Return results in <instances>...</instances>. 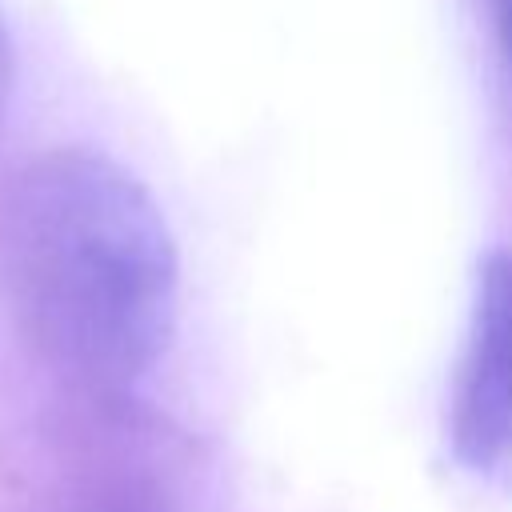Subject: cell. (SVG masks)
Returning a JSON list of instances; mask_svg holds the SVG:
<instances>
[{"instance_id": "cell-1", "label": "cell", "mask_w": 512, "mask_h": 512, "mask_svg": "<svg viewBox=\"0 0 512 512\" xmlns=\"http://www.w3.org/2000/svg\"><path fill=\"white\" fill-rule=\"evenodd\" d=\"M176 244L148 188L88 148H52L0 180V292L84 396H124L168 348Z\"/></svg>"}, {"instance_id": "cell-2", "label": "cell", "mask_w": 512, "mask_h": 512, "mask_svg": "<svg viewBox=\"0 0 512 512\" xmlns=\"http://www.w3.org/2000/svg\"><path fill=\"white\" fill-rule=\"evenodd\" d=\"M448 436L464 468L512 472V248L480 264Z\"/></svg>"}, {"instance_id": "cell-3", "label": "cell", "mask_w": 512, "mask_h": 512, "mask_svg": "<svg viewBox=\"0 0 512 512\" xmlns=\"http://www.w3.org/2000/svg\"><path fill=\"white\" fill-rule=\"evenodd\" d=\"M64 512H172V504L140 472H100L68 500Z\"/></svg>"}, {"instance_id": "cell-4", "label": "cell", "mask_w": 512, "mask_h": 512, "mask_svg": "<svg viewBox=\"0 0 512 512\" xmlns=\"http://www.w3.org/2000/svg\"><path fill=\"white\" fill-rule=\"evenodd\" d=\"M492 16H496V40L508 64V80H512V0H492Z\"/></svg>"}, {"instance_id": "cell-5", "label": "cell", "mask_w": 512, "mask_h": 512, "mask_svg": "<svg viewBox=\"0 0 512 512\" xmlns=\"http://www.w3.org/2000/svg\"><path fill=\"white\" fill-rule=\"evenodd\" d=\"M8 88H12V48H8V36H4V24H0V116H4V104H8Z\"/></svg>"}]
</instances>
